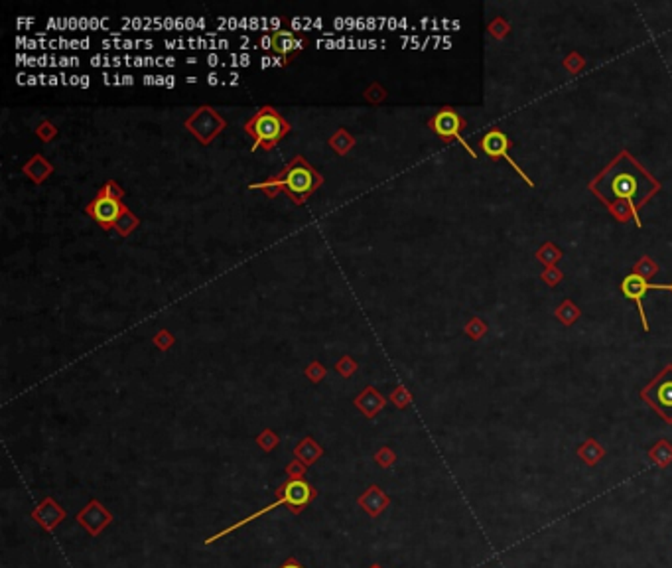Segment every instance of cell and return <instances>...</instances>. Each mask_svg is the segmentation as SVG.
I'll list each match as a JSON object with an SVG mask.
<instances>
[{"label": "cell", "mask_w": 672, "mask_h": 568, "mask_svg": "<svg viewBox=\"0 0 672 568\" xmlns=\"http://www.w3.org/2000/svg\"><path fill=\"white\" fill-rule=\"evenodd\" d=\"M590 190L605 204L611 205L625 202L635 214V221L641 227L639 209L649 202L650 195H655L661 190V184L639 162H635L629 152H621L594 182L590 184Z\"/></svg>", "instance_id": "cell-1"}, {"label": "cell", "mask_w": 672, "mask_h": 568, "mask_svg": "<svg viewBox=\"0 0 672 568\" xmlns=\"http://www.w3.org/2000/svg\"><path fill=\"white\" fill-rule=\"evenodd\" d=\"M315 498H318V489H314V486H312L306 477H304V479H288V477H286V481L282 484L281 488L276 489V501H274V503H270L264 509L253 513V515H248V517L241 519V521L233 523L231 527H227L223 531L215 533L213 537H207V539L203 541V545H211L215 541H219L221 537H227L229 533H233L237 529L245 527L248 523L257 521L258 517H262L264 513L274 511L276 507H282V505H284L286 509H290V513H294V515H300L302 511H306V507H308Z\"/></svg>", "instance_id": "cell-2"}, {"label": "cell", "mask_w": 672, "mask_h": 568, "mask_svg": "<svg viewBox=\"0 0 672 568\" xmlns=\"http://www.w3.org/2000/svg\"><path fill=\"white\" fill-rule=\"evenodd\" d=\"M322 186V176L302 158L296 156L290 164L276 174L272 180L251 186V190H264L269 195H276L278 192H286L296 204H304L310 193Z\"/></svg>", "instance_id": "cell-3"}, {"label": "cell", "mask_w": 672, "mask_h": 568, "mask_svg": "<svg viewBox=\"0 0 672 568\" xmlns=\"http://www.w3.org/2000/svg\"><path fill=\"white\" fill-rule=\"evenodd\" d=\"M245 130L251 137H255L253 150H258V148L270 150V148L276 147V142L284 135L290 133V125L272 107H262L251 121H247Z\"/></svg>", "instance_id": "cell-4"}, {"label": "cell", "mask_w": 672, "mask_h": 568, "mask_svg": "<svg viewBox=\"0 0 672 568\" xmlns=\"http://www.w3.org/2000/svg\"><path fill=\"white\" fill-rule=\"evenodd\" d=\"M645 398L659 417L666 422H672V365H666L649 385L641 391Z\"/></svg>", "instance_id": "cell-5"}, {"label": "cell", "mask_w": 672, "mask_h": 568, "mask_svg": "<svg viewBox=\"0 0 672 568\" xmlns=\"http://www.w3.org/2000/svg\"><path fill=\"white\" fill-rule=\"evenodd\" d=\"M186 126L202 144H209L213 138L225 128V121L213 111L211 107H202L186 121Z\"/></svg>", "instance_id": "cell-6"}, {"label": "cell", "mask_w": 672, "mask_h": 568, "mask_svg": "<svg viewBox=\"0 0 672 568\" xmlns=\"http://www.w3.org/2000/svg\"><path fill=\"white\" fill-rule=\"evenodd\" d=\"M430 126H432V130L436 133L438 137H442L444 140H458L460 142L461 147L465 148L468 152H470L471 156L475 158V152L471 150L470 148V144L461 138V130L465 128V121L461 119L460 114L456 113L454 109H442L440 113L430 121Z\"/></svg>", "instance_id": "cell-7"}, {"label": "cell", "mask_w": 672, "mask_h": 568, "mask_svg": "<svg viewBox=\"0 0 672 568\" xmlns=\"http://www.w3.org/2000/svg\"><path fill=\"white\" fill-rule=\"evenodd\" d=\"M649 290H671V284H650L649 281H645L639 273L629 274V276L623 278V283H621V292L639 306V316H641L643 330L645 331L649 330V322H647V316H645L643 298H645V294H647Z\"/></svg>", "instance_id": "cell-8"}, {"label": "cell", "mask_w": 672, "mask_h": 568, "mask_svg": "<svg viewBox=\"0 0 672 568\" xmlns=\"http://www.w3.org/2000/svg\"><path fill=\"white\" fill-rule=\"evenodd\" d=\"M126 207L121 204V200H114L111 195L103 192L97 195V200H93L87 205V214H89L103 229H111L112 225H117V221L121 219Z\"/></svg>", "instance_id": "cell-9"}, {"label": "cell", "mask_w": 672, "mask_h": 568, "mask_svg": "<svg viewBox=\"0 0 672 568\" xmlns=\"http://www.w3.org/2000/svg\"><path fill=\"white\" fill-rule=\"evenodd\" d=\"M75 521H77L91 537H99L112 523V513L109 511L99 500H91L89 503L75 515Z\"/></svg>", "instance_id": "cell-10"}, {"label": "cell", "mask_w": 672, "mask_h": 568, "mask_svg": "<svg viewBox=\"0 0 672 568\" xmlns=\"http://www.w3.org/2000/svg\"><path fill=\"white\" fill-rule=\"evenodd\" d=\"M509 147H511V140L507 138V135L505 133H501V130H489L485 137H483V140H481V148H483V152L489 156V158H493V160H497V158H505L513 168L516 170V174H521L523 176V180H527L528 182V186H532V182H530V178H528L527 174L525 172L521 170L518 166H516V162L511 156H509Z\"/></svg>", "instance_id": "cell-11"}, {"label": "cell", "mask_w": 672, "mask_h": 568, "mask_svg": "<svg viewBox=\"0 0 672 568\" xmlns=\"http://www.w3.org/2000/svg\"><path fill=\"white\" fill-rule=\"evenodd\" d=\"M66 517H68L66 509H64L54 498H50V495L40 501V503L36 505L34 511H32V519H34L44 531H47V533H52L59 523L66 521Z\"/></svg>", "instance_id": "cell-12"}, {"label": "cell", "mask_w": 672, "mask_h": 568, "mask_svg": "<svg viewBox=\"0 0 672 568\" xmlns=\"http://www.w3.org/2000/svg\"><path fill=\"white\" fill-rule=\"evenodd\" d=\"M359 507L363 511L369 515L371 519H377L389 505H391V498L384 493V489H381L379 486H369V488L363 491V495H359Z\"/></svg>", "instance_id": "cell-13"}, {"label": "cell", "mask_w": 672, "mask_h": 568, "mask_svg": "<svg viewBox=\"0 0 672 568\" xmlns=\"http://www.w3.org/2000/svg\"><path fill=\"white\" fill-rule=\"evenodd\" d=\"M353 403H355V407L363 412V417L373 419V417H377V414L384 409L387 398L382 397L375 387H367V389H363V391L359 393Z\"/></svg>", "instance_id": "cell-14"}, {"label": "cell", "mask_w": 672, "mask_h": 568, "mask_svg": "<svg viewBox=\"0 0 672 568\" xmlns=\"http://www.w3.org/2000/svg\"><path fill=\"white\" fill-rule=\"evenodd\" d=\"M304 46H306V38L296 36L294 32H288V30H281L274 36H270V47L284 57L288 56L290 52L302 50Z\"/></svg>", "instance_id": "cell-15"}, {"label": "cell", "mask_w": 672, "mask_h": 568, "mask_svg": "<svg viewBox=\"0 0 672 568\" xmlns=\"http://www.w3.org/2000/svg\"><path fill=\"white\" fill-rule=\"evenodd\" d=\"M324 456V448L315 442L312 436H306L294 448V458L300 460L304 466H314L315 462Z\"/></svg>", "instance_id": "cell-16"}, {"label": "cell", "mask_w": 672, "mask_h": 568, "mask_svg": "<svg viewBox=\"0 0 672 568\" xmlns=\"http://www.w3.org/2000/svg\"><path fill=\"white\" fill-rule=\"evenodd\" d=\"M52 164L50 162H45L44 160V156H40V154H36L34 158L30 160L26 166H24V172L28 174V178H32L36 184H40V182H44L45 178L52 174Z\"/></svg>", "instance_id": "cell-17"}, {"label": "cell", "mask_w": 672, "mask_h": 568, "mask_svg": "<svg viewBox=\"0 0 672 568\" xmlns=\"http://www.w3.org/2000/svg\"><path fill=\"white\" fill-rule=\"evenodd\" d=\"M578 454H580V458H582L588 466H597L599 460L604 458V448L595 442V440H585V442L578 448Z\"/></svg>", "instance_id": "cell-18"}, {"label": "cell", "mask_w": 672, "mask_h": 568, "mask_svg": "<svg viewBox=\"0 0 672 568\" xmlns=\"http://www.w3.org/2000/svg\"><path fill=\"white\" fill-rule=\"evenodd\" d=\"M650 460L659 468H666L672 462V444L669 440H659L655 448H650Z\"/></svg>", "instance_id": "cell-19"}, {"label": "cell", "mask_w": 672, "mask_h": 568, "mask_svg": "<svg viewBox=\"0 0 672 568\" xmlns=\"http://www.w3.org/2000/svg\"><path fill=\"white\" fill-rule=\"evenodd\" d=\"M329 144H331V148H336L337 152L343 156V154H348V150L353 148V144H355V138L351 137L348 130L339 128L336 135L329 138Z\"/></svg>", "instance_id": "cell-20"}, {"label": "cell", "mask_w": 672, "mask_h": 568, "mask_svg": "<svg viewBox=\"0 0 672 568\" xmlns=\"http://www.w3.org/2000/svg\"><path fill=\"white\" fill-rule=\"evenodd\" d=\"M278 442H281V438H278V434L274 431H270V428H264V431L260 432L257 436V444L264 450V452H272L276 446H278Z\"/></svg>", "instance_id": "cell-21"}, {"label": "cell", "mask_w": 672, "mask_h": 568, "mask_svg": "<svg viewBox=\"0 0 672 568\" xmlns=\"http://www.w3.org/2000/svg\"><path fill=\"white\" fill-rule=\"evenodd\" d=\"M136 225H138V219H136V217L126 209L123 216H121V219L117 221V225H114V227H117V231H119L123 237H126V235H130V233H133V229H135Z\"/></svg>", "instance_id": "cell-22"}, {"label": "cell", "mask_w": 672, "mask_h": 568, "mask_svg": "<svg viewBox=\"0 0 672 568\" xmlns=\"http://www.w3.org/2000/svg\"><path fill=\"white\" fill-rule=\"evenodd\" d=\"M410 401H412V395H410L403 385L396 387V389L392 391L391 403L396 407V409H404V407H408V405H410Z\"/></svg>", "instance_id": "cell-23"}, {"label": "cell", "mask_w": 672, "mask_h": 568, "mask_svg": "<svg viewBox=\"0 0 672 568\" xmlns=\"http://www.w3.org/2000/svg\"><path fill=\"white\" fill-rule=\"evenodd\" d=\"M336 369H337V373L341 377H345V379H349V377H353L355 375V371H357V364L349 357V355H345V357H341L339 361L336 364Z\"/></svg>", "instance_id": "cell-24"}, {"label": "cell", "mask_w": 672, "mask_h": 568, "mask_svg": "<svg viewBox=\"0 0 672 568\" xmlns=\"http://www.w3.org/2000/svg\"><path fill=\"white\" fill-rule=\"evenodd\" d=\"M325 373H327V369H325L320 361H312V364L306 367V371H304V375L308 377L312 383H320L322 379H325Z\"/></svg>", "instance_id": "cell-25"}, {"label": "cell", "mask_w": 672, "mask_h": 568, "mask_svg": "<svg viewBox=\"0 0 672 568\" xmlns=\"http://www.w3.org/2000/svg\"><path fill=\"white\" fill-rule=\"evenodd\" d=\"M375 462L381 468H391L394 466V462H396V454L392 452L389 446H382L381 450L375 454Z\"/></svg>", "instance_id": "cell-26"}, {"label": "cell", "mask_w": 672, "mask_h": 568, "mask_svg": "<svg viewBox=\"0 0 672 568\" xmlns=\"http://www.w3.org/2000/svg\"><path fill=\"white\" fill-rule=\"evenodd\" d=\"M306 470H308V466H304L300 460L294 458L290 464L286 466V476H288V479H304V477H306Z\"/></svg>", "instance_id": "cell-27"}, {"label": "cell", "mask_w": 672, "mask_h": 568, "mask_svg": "<svg viewBox=\"0 0 672 568\" xmlns=\"http://www.w3.org/2000/svg\"><path fill=\"white\" fill-rule=\"evenodd\" d=\"M154 345H156L158 350L166 352V350H170V347L174 345V336H172V334H170V331H166V330L158 331L156 338H154Z\"/></svg>", "instance_id": "cell-28"}, {"label": "cell", "mask_w": 672, "mask_h": 568, "mask_svg": "<svg viewBox=\"0 0 672 568\" xmlns=\"http://www.w3.org/2000/svg\"><path fill=\"white\" fill-rule=\"evenodd\" d=\"M56 126L52 125V123H42V126L38 128V137L42 138V140H45V142H50L52 138L56 137Z\"/></svg>", "instance_id": "cell-29"}, {"label": "cell", "mask_w": 672, "mask_h": 568, "mask_svg": "<svg viewBox=\"0 0 672 568\" xmlns=\"http://www.w3.org/2000/svg\"><path fill=\"white\" fill-rule=\"evenodd\" d=\"M365 97H367L371 103H379V101H382V99H384V89H382V87H379V85L375 83V85H371L369 89H367Z\"/></svg>", "instance_id": "cell-30"}, {"label": "cell", "mask_w": 672, "mask_h": 568, "mask_svg": "<svg viewBox=\"0 0 672 568\" xmlns=\"http://www.w3.org/2000/svg\"><path fill=\"white\" fill-rule=\"evenodd\" d=\"M103 192L107 193V195H111V197H114V200H121L124 195V192L121 190V186L117 182H107L105 184V188H103Z\"/></svg>", "instance_id": "cell-31"}, {"label": "cell", "mask_w": 672, "mask_h": 568, "mask_svg": "<svg viewBox=\"0 0 672 568\" xmlns=\"http://www.w3.org/2000/svg\"><path fill=\"white\" fill-rule=\"evenodd\" d=\"M278 568H306V567H304L302 562H300L296 557H288Z\"/></svg>", "instance_id": "cell-32"}, {"label": "cell", "mask_w": 672, "mask_h": 568, "mask_svg": "<svg viewBox=\"0 0 672 568\" xmlns=\"http://www.w3.org/2000/svg\"><path fill=\"white\" fill-rule=\"evenodd\" d=\"M209 83H211V85H215V83H217V77H215V75H211V77H209Z\"/></svg>", "instance_id": "cell-33"}, {"label": "cell", "mask_w": 672, "mask_h": 568, "mask_svg": "<svg viewBox=\"0 0 672 568\" xmlns=\"http://www.w3.org/2000/svg\"><path fill=\"white\" fill-rule=\"evenodd\" d=\"M369 568H382V567H381V565H371Z\"/></svg>", "instance_id": "cell-34"}, {"label": "cell", "mask_w": 672, "mask_h": 568, "mask_svg": "<svg viewBox=\"0 0 672 568\" xmlns=\"http://www.w3.org/2000/svg\"><path fill=\"white\" fill-rule=\"evenodd\" d=\"M671 292H672V284H671Z\"/></svg>", "instance_id": "cell-35"}]
</instances>
